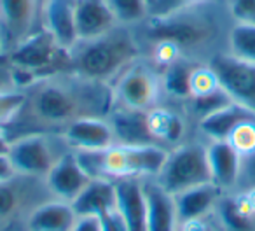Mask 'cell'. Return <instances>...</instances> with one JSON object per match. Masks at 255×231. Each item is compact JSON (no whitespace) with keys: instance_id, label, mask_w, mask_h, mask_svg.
<instances>
[{"instance_id":"1","label":"cell","mask_w":255,"mask_h":231,"mask_svg":"<svg viewBox=\"0 0 255 231\" xmlns=\"http://www.w3.org/2000/svg\"><path fill=\"white\" fill-rule=\"evenodd\" d=\"M136 54L133 37L126 30L114 28L98 39L79 42L72 49V68L82 79L105 82L131 63Z\"/></svg>"},{"instance_id":"2","label":"cell","mask_w":255,"mask_h":231,"mask_svg":"<svg viewBox=\"0 0 255 231\" xmlns=\"http://www.w3.org/2000/svg\"><path fill=\"white\" fill-rule=\"evenodd\" d=\"M14 67L16 84L21 77L35 79L72 67V51L61 47L47 30L30 33L7 53Z\"/></svg>"},{"instance_id":"3","label":"cell","mask_w":255,"mask_h":231,"mask_svg":"<svg viewBox=\"0 0 255 231\" xmlns=\"http://www.w3.org/2000/svg\"><path fill=\"white\" fill-rule=\"evenodd\" d=\"M156 181L173 196L194 186L212 182L206 147L199 144L175 147L168 153Z\"/></svg>"},{"instance_id":"4","label":"cell","mask_w":255,"mask_h":231,"mask_svg":"<svg viewBox=\"0 0 255 231\" xmlns=\"http://www.w3.org/2000/svg\"><path fill=\"white\" fill-rule=\"evenodd\" d=\"M168 158V151L157 144L147 146H116L105 151L107 179L157 177Z\"/></svg>"},{"instance_id":"5","label":"cell","mask_w":255,"mask_h":231,"mask_svg":"<svg viewBox=\"0 0 255 231\" xmlns=\"http://www.w3.org/2000/svg\"><path fill=\"white\" fill-rule=\"evenodd\" d=\"M77 95L81 93L65 84L46 82L35 89L30 107L42 125H68L74 119L82 118V105Z\"/></svg>"},{"instance_id":"6","label":"cell","mask_w":255,"mask_h":231,"mask_svg":"<svg viewBox=\"0 0 255 231\" xmlns=\"http://www.w3.org/2000/svg\"><path fill=\"white\" fill-rule=\"evenodd\" d=\"M220 88L236 103L255 112V65L233 54H219L210 61Z\"/></svg>"},{"instance_id":"7","label":"cell","mask_w":255,"mask_h":231,"mask_svg":"<svg viewBox=\"0 0 255 231\" xmlns=\"http://www.w3.org/2000/svg\"><path fill=\"white\" fill-rule=\"evenodd\" d=\"M7 158L14 172L23 175H47L54 165L49 142L40 133L19 137L11 142Z\"/></svg>"},{"instance_id":"8","label":"cell","mask_w":255,"mask_h":231,"mask_svg":"<svg viewBox=\"0 0 255 231\" xmlns=\"http://www.w3.org/2000/svg\"><path fill=\"white\" fill-rule=\"evenodd\" d=\"M157 81L143 65H133L119 77L116 84V98L121 107L136 110H149L156 102Z\"/></svg>"},{"instance_id":"9","label":"cell","mask_w":255,"mask_h":231,"mask_svg":"<svg viewBox=\"0 0 255 231\" xmlns=\"http://www.w3.org/2000/svg\"><path fill=\"white\" fill-rule=\"evenodd\" d=\"M116 184L117 212L126 223L128 231H147V200L140 177H119Z\"/></svg>"},{"instance_id":"10","label":"cell","mask_w":255,"mask_h":231,"mask_svg":"<svg viewBox=\"0 0 255 231\" xmlns=\"http://www.w3.org/2000/svg\"><path fill=\"white\" fill-rule=\"evenodd\" d=\"M68 146L77 151L109 149L116 146V137L109 121L96 116H82L68 123L63 133Z\"/></svg>"},{"instance_id":"11","label":"cell","mask_w":255,"mask_h":231,"mask_svg":"<svg viewBox=\"0 0 255 231\" xmlns=\"http://www.w3.org/2000/svg\"><path fill=\"white\" fill-rule=\"evenodd\" d=\"M116 14L109 0H75V28L79 42L93 40L116 28Z\"/></svg>"},{"instance_id":"12","label":"cell","mask_w":255,"mask_h":231,"mask_svg":"<svg viewBox=\"0 0 255 231\" xmlns=\"http://www.w3.org/2000/svg\"><path fill=\"white\" fill-rule=\"evenodd\" d=\"M110 128L119 146H147L157 144L149 126V112L147 110L126 109L121 107L119 110L110 114ZM159 146V144H157Z\"/></svg>"},{"instance_id":"13","label":"cell","mask_w":255,"mask_h":231,"mask_svg":"<svg viewBox=\"0 0 255 231\" xmlns=\"http://www.w3.org/2000/svg\"><path fill=\"white\" fill-rule=\"evenodd\" d=\"M147 200V231H178V216L173 195L157 181H143Z\"/></svg>"},{"instance_id":"14","label":"cell","mask_w":255,"mask_h":231,"mask_svg":"<svg viewBox=\"0 0 255 231\" xmlns=\"http://www.w3.org/2000/svg\"><path fill=\"white\" fill-rule=\"evenodd\" d=\"M42 19L44 30H47L61 47L72 51L79 44L75 28V0H46Z\"/></svg>"},{"instance_id":"15","label":"cell","mask_w":255,"mask_h":231,"mask_svg":"<svg viewBox=\"0 0 255 231\" xmlns=\"http://www.w3.org/2000/svg\"><path fill=\"white\" fill-rule=\"evenodd\" d=\"M46 181L51 193H54L63 202H72L91 179L81 168L75 153H70L54 161L53 168L46 175Z\"/></svg>"},{"instance_id":"16","label":"cell","mask_w":255,"mask_h":231,"mask_svg":"<svg viewBox=\"0 0 255 231\" xmlns=\"http://www.w3.org/2000/svg\"><path fill=\"white\" fill-rule=\"evenodd\" d=\"M212 182L220 189H233L241 177V154L231 146L229 140H212L206 147Z\"/></svg>"},{"instance_id":"17","label":"cell","mask_w":255,"mask_h":231,"mask_svg":"<svg viewBox=\"0 0 255 231\" xmlns=\"http://www.w3.org/2000/svg\"><path fill=\"white\" fill-rule=\"evenodd\" d=\"M77 217H102L117 207L116 184L110 179H91L70 202Z\"/></svg>"},{"instance_id":"18","label":"cell","mask_w":255,"mask_h":231,"mask_svg":"<svg viewBox=\"0 0 255 231\" xmlns=\"http://www.w3.org/2000/svg\"><path fill=\"white\" fill-rule=\"evenodd\" d=\"M220 191L222 189L217 184L206 182V184L194 186V188L175 195L173 198L175 205H177L178 223L184 224L189 221L203 219L217 205L220 198Z\"/></svg>"},{"instance_id":"19","label":"cell","mask_w":255,"mask_h":231,"mask_svg":"<svg viewBox=\"0 0 255 231\" xmlns=\"http://www.w3.org/2000/svg\"><path fill=\"white\" fill-rule=\"evenodd\" d=\"M35 18V0H0V25L12 46L30 35Z\"/></svg>"},{"instance_id":"20","label":"cell","mask_w":255,"mask_h":231,"mask_svg":"<svg viewBox=\"0 0 255 231\" xmlns=\"http://www.w3.org/2000/svg\"><path fill=\"white\" fill-rule=\"evenodd\" d=\"M250 119H255V112L233 102L231 105L203 118L199 121V130L210 140H227L231 133L236 130V126H240L245 121H250Z\"/></svg>"},{"instance_id":"21","label":"cell","mask_w":255,"mask_h":231,"mask_svg":"<svg viewBox=\"0 0 255 231\" xmlns=\"http://www.w3.org/2000/svg\"><path fill=\"white\" fill-rule=\"evenodd\" d=\"M75 216L70 202H49L37 207L28 217V231H70Z\"/></svg>"},{"instance_id":"22","label":"cell","mask_w":255,"mask_h":231,"mask_svg":"<svg viewBox=\"0 0 255 231\" xmlns=\"http://www.w3.org/2000/svg\"><path fill=\"white\" fill-rule=\"evenodd\" d=\"M156 19H159L161 23L156 32L157 40H168V42L177 44L178 47L198 44L206 35V30L201 23L185 21V19L177 21L175 16H170V18H156Z\"/></svg>"},{"instance_id":"23","label":"cell","mask_w":255,"mask_h":231,"mask_svg":"<svg viewBox=\"0 0 255 231\" xmlns=\"http://www.w3.org/2000/svg\"><path fill=\"white\" fill-rule=\"evenodd\" d=\"M149 126L156 142L175 146L184 137V121L178 114L166 109H154L149 112Z\"/></svg>"},{"instance_id":"24","label":"cell","mask_w":255,"mask_h":231,"mask_svg":"<svg viewBox=\"0 0 255 231\" xmlns=\"http://www.w3.org/2000/svg\"><path fill=\"white\" fill-rule=\"evenodd\" d=\"M196 67L189 65L187 61L175 60L170 65H166L163 75V84L164 89L170 93L171 96H178V98H191L192 89H191V79L192 72Z\"/></svg>"},{"instance_id":"25","label":"cell","mask_w":255,"mask_h":231,"mask_svg":"<svg viewBox=\"0 0 255 231\" xmlns=\"http://www.w3.org/2000/svg\"><path fill=\"white\" fill-rule=\"evenodd\" d=\"M231 54L255 65V25L236 23L229 33Z\"/></svg>"},{"instance_id":"26","label":"cell","mask_w":255,"mask_h":231,"mask_svg":"<svg viewBox=\"0 0 255 231\" xmlns=\"http://www.w3.org/2000/svg\"><path fill=\"white\" fill-rule=\"evenodd\" d=\"M234 100L224 91L222 88H217L210 93H203V95H194L191 96V107H192V112L196 114L201 121L203 118L210 116V114L217 112V110L224 109V107L231 105Z\"/></svg>"},{"instance_id":"27","label":"cell","mask_w":255,"mask_h":231,"mask_svg":"<svg viewBox=\"0 0 255 231\" xmlns=\"http://www.w3.org/2000/svg\"><path fill=\"white\" fill-rule=\"evenodd\" d=\"M109 4L116 14L117 23L123 25L142 21L150 9L147 0H109Z\"/></svg>"},{"instance_id":"28","label":"cell","mask_w":255,"mask_h":231,"mask_svg":"<svg viewBox=\"0 0 255 231\" xmlns=\"http://www.w3.org/2000/svg\"><path fill=\"white\" fill-rule=\"evenodd\" d=\"M231 142V146L241 154V158L250 156L255 153V119L241 123L240 126H236L231 137L227 139Z\"/></svg>"},{"instance_id":"29","label":"cell","mask_w":255,"mask_h":231,"mask_svg":"<svg viewBox=\"0 0 255 231\" xmlns=\"http://www.w3.org/2000/svg\"><path fill=\"white\" fill-rule=\"evenodd\" d=\"M219 81H217L215 72L208 67H196L192 72V79H191V89L192 95H203V93H210L213 89L219 88Z\"/></svg>"},{"instance_id":"30","label":"cell","mask_w":255,"mask_h":231,"mask_svg":"<svg viewBox=\"0 0 255 231\" xmlns=\"http://www.w3.org/2000/svg\"><path fill=\"white\" fill-rule=\"evenodd\" d=\"M25 100L26 95H23V93H16V91L0 93V128L19 112V109L25 105Z\"/></svg>"},{"instance_id":"31","label":"cell","mask_w":255,"mask_h":231,"mask_svg":"<svg viewBox=\"0 0 255 231\" xmlns=\"http://www.w3.org/2000/svg\"><path fill=\"white\" fill-rule=\"evenodd\" d=\"M198 0H154V4L150 5L149 14L154 18H170V16H177L184 9L191 7Z\"/></svg>"},{"instance_id":"32","label":"cell","mask_w":255,"mask_h":231,"mask_svg":"<svg viewBox=\"0 0 255 231\" xmlns=\"http://www.w3.org/2000/svg\"><path fill=\"white\" fill-rule=\"evenodd\" d=\"M222 217L227 223V226H231L233 230L243 231L248 230V226H250V221H248L250 216H247L240 209L236 200H227V202L222 203Z\"/></svg>"},{"instance_id":"33","label":"cell","mask_w":255,"mask_h":231,"mask_svg":"<svg viewBox=\"0 0 255 231\" xmlns=\"http://www.w3.org/2000/svg\"><path fill=\"white\" fill-rule=\"evenodd\" d=\"M229 11L236 23L255 25V0H231Z\"/></svg>"},{"instance_id":"34","label":"cell","mask_w":255,"mask_h":231,"mask_svg":"<svg viewBox=\"0 0 255 231\" xmlns=\"http://www.w3.org/2000/svg\"><path fill=\"white\" fill-rule=\"evenodd\" d=\"M9 181L0 182V217H5L16 209L18 203V196L16 191L7 184Z\"/></svg>"},{"instance_id":"35","label":"cell","mask_w":255,"mask_h":231,"mask_svg":"<svg viewBox=\"0 0 255 231\" xmlns=\"http://www.w3.org/2000/svg\"><path fill=\"white\" fill-rule=\"evenodd\" d=\"M16 84L14 81V67L9 61L7 54H0V93L12 91V86Z\"/></svg>"},{"instance_id":"36","label":"cell","mask_w":255,"mask_h":231,"mask_svg":"<svg viewBox=\"0 0 255 231\" xmlns=\"http://www.w3.org/2000/svg\"><path fill=\"white\" fill-rule=\"evenodd\" d=\"M100 221H102L103 231H128L126 223H124V219L121 217V214L117 212V209L110 210L109 214L102 216Z\"/></svg>"},{"instance_id":"37","label":"cell","mask_w":255,"mask_h":231,"mask_svg":"<svg viewBox=\"0 0 255 231\" xmlns=\"http://www.w3.org/2000/svg\"><path fill=\"white\" fill-rule=\"evenodd\" d=\"M243 179H245V182H247L248 188H255V153L243 158L240 181H243Z\"/></svg>"},{"instance_id":"38","label":"cell","mask_w":255,"mask_h":231,"mask_svg":"<svg viewBox=\"0 0 255 231\" xmlns=\"http://www.w3.org/2000/svg\"><path fill=\"white\" fill-rule=\"evenodd\" d=\"M70 231H103L100 217H77Z\"/></svg>"},{"instance_id":"39","label":"cell","mask_w":255,"mask_h":231,"mask_svg":"<svg viewBox=\"0 0 255 231\" xmlns=\"http://www.w3.org/2000/svg\"><path fill=\"white\" fill-rule=\"evenodd\" d=\"M14 167L11 165L7 156H0V182L11 181L12 175H14Z\"/></svg>"},{"instance_id":"40","label":"cell","mask_w":255,"mask_h":231,"mask_svg":"<svg viewBox=\"0 0 255 231\" xmlns=\"http://www.w3.org/2000/svg\"><path fill=\"white\" fill-rule=\"evenodd\" d=\"M180 231H215L213 228H210L208 224L203 223V219L189 221V223L180 224Z\"/></svg>"},{"instance_id":"41","label":"cell","mask_w":255,"mask_h":231,"mask_svg":"<svg viewBox=\"0 0 255 231\" xmlns=\"http://www.w3.org/2000/svg\"><path fill=\"white\" fill-rule=\"evenodd\" d=\"M9 147H11V142H9L7 135H5V133L2 132V128H0V156H7Z\"/></svg>"},{"instance_id":"42","label":"cell","mask_w":255,"mask_h":231,"mask_svg":"<svg viewBox=\"0 0 255 231\" xmlns=\"http://www.w3.org/2000/svg\"><path fill=\"white\" fill-rule=\"evenodd\" d=\"M2 49H4V40L0 39V54H2Z\"/></svg>"},{"instance_id":"43","label":"cell","mask_w":255,"mask_h":231,"mask_svg":"<svg viewBox=\"0 0 255 231\" xmlns=\"http://www.w3.org/2000/svg\"><path fill=\"white\" fill-rule=\"evenodd\" d=\"M147 2H149V5H152V4H154V0H147Z\"/></svg>"},{"instance_id":"44","label":"cell","mask_w":255,"mask_h":231,"mask_svg":"<svg viewBox=\"0 0 255 231\" xmlns=\"http://www.w3.org/2000/svg\"><path fill=\"white\" fill-rule=\"evenodd\" d=\"M4 231H11V230H4Z\"/></svg>"}]
</instances>
